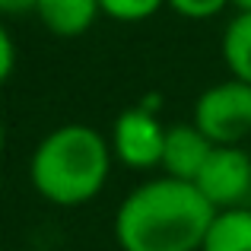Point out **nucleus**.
Here are the masks:
<instances>
[{
    "label": "nucleus",
    "instance_id": "1",
    "mask_svg": "<svg viewBox=\"0 0 251 251\" xmlns=\"http://www.w3.org/2000/svg\"><path fill=\"white\" fill-rule=\"evenodd\" d=\"M216 210L191 181L159 175L137 184L115 210L121 251H201Z\"/></svg>",
    "mask_w": 251,
    "mask_h": 251
},
{
    "label": "nucleus",
    "instance_id": "5",
    "mask_svg": "<svg viewBox=\"0 0 251 251\" xmlns=\"http://www.w3.org/2000/svg\"><path fill=\"white\" fill-rule=\"evenodd\" d=\"M194 188L213 210L242 207L251 191V153L242 147H213L203 169L197 172Z\"/></svg>",
    "mask_w": 251,
    "mask_h": 251
},
{
    "label": "nucleus",
    "instance_id": "3",
    "mask_svg": "<svg viewBox=\"0 0 251 251\" xmlns=\"http://www.w3.org/2000/svg\"><path fill=\"white\" fill-rule=\"evenodd\" d=\"M191 124L213 147H242L251 137V86L242 80L207 86L194 99Z\"/></svg>",
    "mask_w": 251,
    "mask_h": 251
},
{
    "label": "nucleus",
    "instance_id": "2",
    "mask_svg": "<svg viewBox=\"0 0 251 251\" xmlns=\"http://www.w3.org/2000/svg\"><path fill=\"white\" fill-rule=\"evenodd\" d=\"M108 137L92 124H61L38 140L29 156V181L54 207H83L105 188L111 172Z\"/></svg>",
    "mask_w": 251,
    "mask_h": 251
},
{
    "label": "nucleus",
    "instance_id": "13",
    "mask_svg": "<svg viewBox=\"0 0 251 251\" xmlns=\"http://www.w3.org/2000/svg\"><path fill=\"white\" fill-rule=\"evenodd\" d=\"M32 10H35V0H0V16H19Z\"/></svg>",
    "mask_w": 251,
    "mask_h": 251
},
{
    "label": "nucleus",
    "instance_id": "15",
    "mask_svg": "<svg viewBox=\"0 0 251 251\" xmlns=\"http://www.w3.org/2000/svg\"><path fill=\"white\" fill-rule=\"evenodd\" d=\"M232 6L235 10H248L251 13V0H232Z\"/></svg>",
    "mask_w": 251,
    "mask_h": 251
},
{
    "label": "nucleus",
    "instance_id": "12",
    "mask_svg": "<svg viewBox=\"0 0 251 251\" xmlns=\"http://www.w3.org/2000/svg\"><path fill=\"white\" fill-rule=\"evenodd\" d=\"M13 70H16V42L0 23V86L13 76Z\"/></svg>",
    "mask_w": 251,
    "mask_h": 251
},
{
    "label": "nucleus",
    "instance_id": "7",
    "mask_svg": "<svg viewBox=\"0 0 251 251\" xmlns=\"http://www.w3.org/2000/svg\"><path fill=\"white\" fill-rule=\"evenodd\" d=\"M38 23L57 38H80L102 16L99 0H35Z\"/></svg>",
    "mask_w": 251,
    "mask_h": 251
},
{
    "label": "nucleus",
    "instance_id": "6",
    "mask_svg": "<svg viewBox=\"0 0 251 251\" xmlns=\"http://www.w3.org/2000/svg\"><path fill=\"white\" fill-rule=\"evenodd\" d=\"M213 143L201 134L191 121L184 124H169L166 127V143H162V175L178 178V181H191L194 184L197 172L203 169Z\"/></svg>",
    "mask_w": 251,
    "mask_h": 251
},
{
    "label": "nucleus",
    "instance_id": "10",
    "mask_svg": "<svg viewBox=\"0 0 251 251\" xmlns=\"http://www.w3.org/2000/svg\"><path fill=\"white\" fill-rule=\"evenodd\" d=\"M102 16L115 23H143L166 6V0H99Z\"/></svg>",
    "mask_w": 251,
    "mask_h": 251
},
{
    "label": "nucleus",
    "instance_id": "14",
    "mask_svg": "<svg viewBox=\"0 0 251 251\" xmlns=\"http://www.w3.org/2000/svg\"><path fill=\"white\" fill-rule=\"evenodd\" d=\"M6 150V127H3V118H0V156H3Z\"/></svg>",
    "mask_w": 251,
    "mask_h": 251
},
{
    "label": "nucleus",
    "instance_id": "4",
    "mask_svg": "<svg viewBox=\"0 0 251 251\" xmlns=\"http://www.w3.org/2000/svg\"><path fill=\"white\" fill-rule=\"evenodd\" d=\"M162 143H166V124L147 105L124 108L115 118L111 134H108V147H111L115 162H121V166H127L134 172H147V169L159 166Z\"/></svg>",
    "mask_w": 251,
    "mask_h": 251
},
{
    "label": "nucleus",
    "instance_id": "8",
    "mask_svg": "<svg viewBox=\"0 0 251 251\" xmlns=\"http://www.w3.org/2000/svg\"><path fill=\"white\" fill-rule=\"evenodd\" d=\"M201 251H251V210L248 207L216 210Z\"/></svg>",
    "mask_w": 251,
    "mask_h": 251
},
{
    "label": "nucleus",
    "instance_id": "11",
    "mask_svg": "<svg viewBox=\"0 0 251 251\" xmlns=\"http://www.w3.org/2000/svg\"><path fill=\"white\" fill-rule=\"evenodd\" d=\"M232 0H166V6L172 13L184 19H194V23H203V19H213L220 16Z\"/></svg>",
    "mask_w": 251,
    "mask_h": 251
},
{
    "label": "nucleus",
    "instance_id": "9",
    "mask_svg": "<svg viewBox=\"0 0 251 251\" xmlns=\"http://www.w3.org/2000/svg\"><path fill=\"white\" fill-rule=\"evenodd\" d=\"M220 51L232 80L251 86V13L248 10H235V16L229 19L226 32H223Z\"/></svg>",
    "mask_w": 251,
    "mask_h": 251
}]
</instances>
